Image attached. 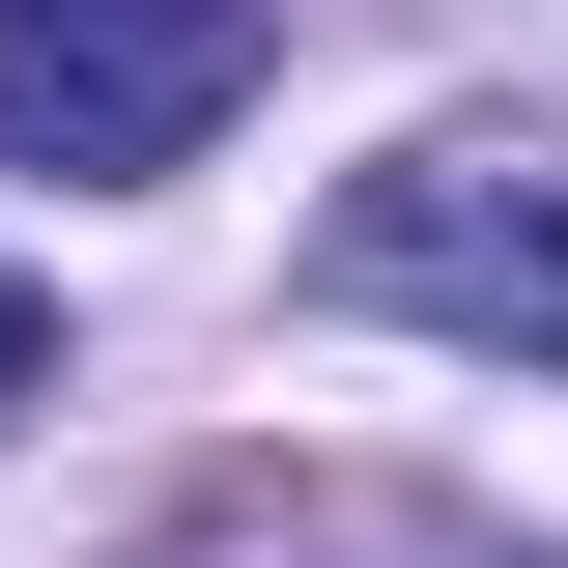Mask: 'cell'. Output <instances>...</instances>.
I'll return each mask as SVG.
<instances>
[{"mask_svg":"<svg viewBox=\"0 0 568 568\" xmlns=\"http://www.w3.org/2000/svg\"><path fill=\"white\" fill-rule=\"evenodd\" d=\"M313 284H342V313H398V342L568 369V142H511V114H426L398 171H342Z\"/></svg>","mask_w":568,"mask_h":568,"instance_id":"6da1fadb","label":"cell"},{"mask_svg":"<svg viewBox=\"0 0 568 568\" xmlns=\"http://www.w3.org/2000/svg\"><path fill=\"white\" fill-rule=\"evenodd\" d=\"M29 398H58V313H29V284H0V426H29Z\"/></svg>","mask_w":568,"mask_h":568,"instance_id":"3957f363","label":"cell"},{"mask_svg":"<svg viewBox=\"0 0 568 568\" xmlns=\"http://www.w3.org/2000/svg\"><path fill=\"white\" fill-rule=\"evenodd\" d=\"M256 114V0H0V171H200Z\"/></svg>","mask_w":568,"mask_h":568,"instance_id":"7a4b0ae2","label":"cell"}]
</instances>
